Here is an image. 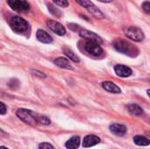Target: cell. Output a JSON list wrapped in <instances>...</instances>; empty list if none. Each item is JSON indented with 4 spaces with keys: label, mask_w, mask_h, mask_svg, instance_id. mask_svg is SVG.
Returning <instances> with one entry per match:
<instances>
[{
    "label": "cell",
    "mask_w": 150,
    "mask_h": 149,
    "mask_svg": "<svg viewBox=\"0 0 150 149\" xmlns=\"http://www.w3.org/2000/svg\"><path fill=\"white\" fill-rule=\"evenodd\" d=\"M147 93H148V95H149V97H150V90H149L148 91H147Z\"/></svg>",
    "instance_id": "27"
},
{
    "label": "cell",
    "mask_w": 150,
    "mask_h": 149,
    "mask_svg": "<svg viewBox=\"0 0 150 149\" xmlns=\"http://www.w3.org/2000/svg\"><path fill=\"white\" fill-rule=\"evenodd\" d=\"M47 27L52 32H54V33H56L59 36H62V35H64L66 33L65 27L61 23H59L58 21H55V20H47Z\"/></svg>",
    "instance_id": "7"
},
{
    "label": "cell",
    "mask_w": 150,
    "mask_h": 149,
    "mask_svg": "<svg viewBox=\"0 0 150 149\" xmlns=\"http://www.w3.org/2000/svg\"><path fill=\"white\" fill-rule=\"evenodd\" d=\"M100 142V139L93 134H90L84 137L83 141V146L84 148H91L93 147L97 144H98Z\"/></svg>",
    "instance_id": "10"
},
{
    "label": "cell",
    "mask_w": 150,
    "mask_h": 149,
    "mask_svg": "<svg viewBox=\"0 0 150 149\" xmlns=\"http://www.w3.org/2000/svg\"><path fill=\"white\" fill-rule=\"evenodd\" d=\"M0 149H9V148H4V147H1V148H0Z\"/></svg>",
    "instance_id": "28"
},
{
    "label": "cell",
    "mask_w": 150,
    "mask_h": 149,
    "mask_svg": "<svg viewBox=\"0 0 150 149\" xmlns=\"http://www.w3.org/2000/svg\"><path fill=\"white\" fill-rule=\"evenodd\" d=\"M114 71L116 75L120 77H128L133 73L132 69L125 65H116L114 67Z\"/></svg>",
    "instance_id": "9"
},
{
    "label": "cell",
    "mask_w": 150,
    "mask_h": 149,
    "mask_svg": "<svg viewBox=\"0 0 150 149\" xmlns=\"http://www.w3.org/2000/svg\"><path fill=\"white\" fill-rule=\"evenodd\" d=\"M16 114L19 119H21L23 122L31 126H35V125L48 126L50 125V122H51L47 117L40 115L27 109H18Z\"/></svg>",
    "instance_id": "1"
},
{
    "label": "cell",
    "mask_w": 150,
    "mask_h": 149,
    "mask_svg": "<svg viewBox=\"0 0 150 149\" xmlns=\"http://www.w3.org/2000/svg\"><path fill=\"white\" fill-rule=\"evenodd\" d=\"M147 135H148V136L150 138V133H147Z\"/></svg>",
    "instance_id": "29"
},
{
    "label": "cell",
    "mask_w": 150,
    "mask_h": 149,
    "mask_svg": "<svg viewBox=\"0 0 150 149\" xmlns=\"http://www.w3.org/2000/svg\"><path fill=\"white\" fill-rule=\"evenodd\" d=\"M9 6L18 12H25L30 9L29 4L25 0H7Z\"/></svg>",
    "instance_id": "6"
},
{
    "label": "cell",
    "mask_w": 150,
    "mask_h": 149,
    "mask_svg": "<svg viewBox=\"0 0 150 149\" xmlns=\"http://www.w3.org/2000/svg\"><path fill=\"white\" fill-rule=\"evenodd\" d=\"M63 51H64V54H65L71 61H75V62H79V61H80L79 57H78L72 50H70V49H69V48H64Z\"/></svg>",
    "instance_id": "19"
},
{
    "label": "cell",
    "mask_w": 150,
    "mask_h": 149,
    "mask_svg": "<svg viewBox=\"0 0 150 149\" xmlns=\"http://www.w3.org/2000/svg\"><path fill=\"white\" fill-rule=\"evenodd\" d=\"M102 86L105 90H107L111 93H120V91H121L119 86H117L115 83L109 82V81L104 82L102 83Z\"/></svg>",
    "instance_id": "14"
},
{
    "label": "cell",
    "mask_w": 150,
    "mask_h": 149,
    "mask_svg": "<svg viewBox=\"0 0 150 149\" xmlns=\"http://www.w3.org/2000/svg\"><path fill=\"white\" fill-rule=\"evenodd\" d=\"M10 26L16 33H23L28 30V23L19 16H14L10 20Z\"/></svg>",
    "instance_id": "3"
},
{
    "label": "cell",
    "mask_w": 150,
    "mask_h": 149,
    "mask_svg": "<svg viewBox=\"0 0 150 149\" xmlns=\"http://www.w3.org/2000/svg\"><path fill=\"white\" fill-rule=\"evenodd\" d=\"M113 47L118 52L127 54L130 57H136L140 53L139 48L136 46L123 39H116L113 41Z\"/></svg>",
    "instance_id": "2"
},
{
    "label": "cell",
    "mask_w": 150,
    "mask_h": 149,
    "mask_svg": "<svg viewBox=\"0 0 150 149\" xmlns=\"http://www.w3.org/2000/svg\"><path fill=\"white\" fill-rule=\"evenodd\" d=\"M48 9H49V11H54L52 13H53L54 16H56V17H60V16H61V12H60V11H59V10H57V9H55L54 6L49 5V6H48Z\"/></svg>",
    "instance_id": "24"
},
{
    "label": "cell",
    "mask_w": 150,
    "mask_h": 149,
    "mask_svg": "<svg viewBox=\"0 0 150 149\" xmlns=\"http://www.w3.org/2000/svg\"><path fill=\"white\" fill-rule=\"evenodd\" d=\"M76 2L77 4H79L81 6H83L84 8H87V9L91 7L92 5H94V4L90 0H76Z\"/></svg>",
    "instance_id": "20"
},
{
    "label": "cell",
    "mask_w": 150,
    "mask_h": 149,
    "mask_svg": "<svg viewBox=\"0 0 150 149\" xmlns=\"http://www.w3.org/2000/svg\"><path fill=\"white\" fill-rule=\"evenodd\" d=\"M88 11H89L94 17H96V18H105V15L103 14V12H102L95 4L92 5L91 7L88 8Z\"/></svg>",
    "instance_id": "18"
},
{
    "label": "cell",
    "mask_w": 150,
    "mask_h": 149,
    "mask_svg": "<svg viewBox=\"0 0 150 149\" xmlns=\"http://www.w3.org/2000/svg\"><path fill=\"white\" fill-rule=\"evenodd\" d=\"M127 110L129 112V113L133 116L135 117H140L143 114V110L141 106H139L138 105L135 104H131L127 106Z\"/></svg>",
    "instance_id": "15"
},
{
    "label": "cell",
    "mask_w": 150,
    "mask_h": 149,
    "mask_svg": "<svg viewBox=\"0 0 150 149\" xmlns=\"http://www.w3.org/2000/svg\"><path fill=\"white\" fill-rule=\"evenodd\" d=\"M54 3L59 6H62V7H67L69 5V2L68 0H53Z\"/></svg>",
    "instance_id": "21"
},
{
    "label": "cell",
    "mask_w": 150,
    "mask_h": 149,
    "mask_svg": "<svg viewBox=\"0 0 150 149\" xmlns=\"http://www.w3.org/2000/svg\"><path fill=\"white\" fill-rule=\"evenodd\" d=\"M79 34H80V36H81L83 39H84L85 40L95 41V42H98V43H99V44L102 42L101 38H100L98 34H96L95 32H91V31H89V30L82 29V30H80Z\"/></svg>",
    "instance_id": "8"
},
{
    "label": "cell",
    "mask_w": 150,
    "mask_h": 149,
    "mask_svg": "<svg viewBox=\"0 0 150 149\" xmlns=\"http://www.w3.org/2000/svg\"><path fill=\"white\" fill-rule=\"evenodd\" d=\"M36 37L39 41L45 43V44H49L53 41V38L47 32L43 30H38L36 33Z\"/></svg>",
    "instance_id": "12"
},
{
    "label": "cell",
    "mask_w": 150,
    "mask_h": 149,
    "mask_svg": "<svg viewBox=\"0 0 150 149\" xmlns=\"http://www.w3.org/2000/svg\"><path fill=\"white\" fill-rule=\"evenodd\" d=\"M83 49L84 51L94 57H99L103 54V49L100 47V44L95 41L91 40H85L83 43Z\"/></svg>",
    "instance_id": "4"
},
{
    "label": "cell",
    "mask_w": 150,
    "mask_h": 149,
    "mask_svg": "<svg viewBox=\"0 0 150 149\" xmlns=\"http://www.w3.org/2000/svg\"><path fill=\"white\" fill-rule=\"evenodd\" d=\"M134 141L137 146H142V147H146L150 144V141L149 138L145 136H141L137 135L134 138Z\"/></svg>",
    "instance_id": "17"
},
{
    "label": "cell",
    "mask_w": 150,
    "mask_h": 149,
    "mask_svg": "<svg viewBox=\"0 0 150 149\" xmlns=\"http://www.w3.org/2000/svg\"><path fill=\"white\" fill-rule=\"evenodd\" d=\"M80 145V138L78 136H74L70 138L65 143V147L68 149H76L78 148Z\"/></svg>",
    "instance_id": "16"
},
{
    "label": "cell",
    "mask_w": 150,
    "mask_h": 149,
    "mask_svg": "<svg viewBox=\"0 0 150 149\" xmlns=\"http://www.w3.org/2000/svg\"><path fill=\"white\" fill-rule=\"evenodd\" d=\"M126 35L134 41H142L144 40V33L142 30L136 26H129L126 30Z\"/></svg>",
    "instance_id": "5"
},
{
    "label": "cell",
    "mask_w": 150,
    "mask_h": 149,
    "mask_svg": "<svg viewBox=\"0 0 150 149\" xmlns=\"http://www.w3.org/2000/svg\"><path fill=\"white\" fill-rule=\"evenodd\" d=\"M54 64L62 68H65V69H74L73 66L71 65V63L69 62V61L66 58L63 57H58L57 59H55L54 61Z\"/></svg>",
    "instance_id": "13"
},
{
    "label": "cell",
    "mask_w": 150,
    "mask_h": 149,
    "mask_svg": "<svg viewBox=\"0 0 150 149\" xmlns=\"http://www.w3.org/2000/svg\"><path fill=\"white\" fill-rule=\"evenodd\" d=\"M142 9L143 11L147 13L150 15V1H148V2H144L143 4H142Z\"/></svg>",
    "instance_id": "22"
},
{
    "label": "cell",
    "mask_w": 150,
    "mask_h": 149,
    "mask_svg": "<svg viewBox=\"0 0 150 149\" xmlns=\"http://www.w3.org/2000/svg\"><path fill=\"white\" fill-rule=\"evenodd\" d=\"M110 130L112 133H114L117 136H123L127 132V127L122 124L114 123L110 126Z\"/></svg>",
    "instance_id": "11"
},
{
    "label": "cell",
    "mask_w": 150,
    "mask_h": 149,
    "mask_svg": "<svg viewBox=\"0 0 150 149\" xmlns=\"http://www.w3.org/2000/svg\"><path fill=\"white\" fill-rule=\"evenodd\" d=\"M98 1L103 2V3H110V2H112V0H98Z\"/></svg>",
    "instance_id": "26"
},
{
    "label": "cell",
    "mask_w": 150,
    "mask_h": 149,
    "mask_svg": "<svg viewBox=\"0 0 150 149\" xmlns=\"http://www.w3.org/2000/svg\"><path fill=\"white\" fill-rule=\"evenodd\" d=\"M0 106H1V109H0V113H1V115L5 114L6 110H7L6 106L4 105V103H0Z\"/></svg>",
    "instance_id": "25"
},
{
    "label": "cell",
    "mask_w": 150,
    "mask_h": 149,
    "mask_svg": "<svg viewBox=\"0 0 150 149\" xmlns=\"http://www.w3.org/2000/svg\"><path fill=\"white\" fill-rule=\"evenodd\" d=\"M39 148L40 149H54V147H53L51 144H49V143H47V142H44V143H41V144H40V146H39Z\"/></svg>",
    "instance_id": "23"
}]
</instances>
